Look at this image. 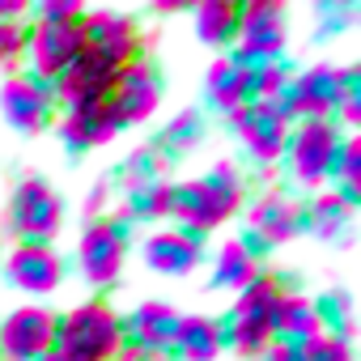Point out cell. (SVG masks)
<instances>
[{
	"instance_id": "2",
	"label": "cell",
	"mask_w": 361,
	"mask_h": 361,
	"mask_svg": "<svg viewBox=\"0 0 361 361\" xmlns=\"http://www.w3.org/2000/svg\"><path fill=\"white\" fill-rule=\"evenodd\" d=\"M340 145H344V132L336 119H298L289 128V140H285V153H281V174L293 196L298 192H323L331 183V170H336V157H340Z\"/></svg>"
},
{
	"instance_id": "8",
	"label": "cell",
	"mask_w": 361,
	"mask_h": 361,
	"mask_svg": "<svg viewBox=\"0 0 361 361\" xmlns=\"http://www.w3.org/2000/svg\"><path fill=\"white\" fill-rule=\"evenodd\" d=\"M0 276L22 298H51L68 281V255L56 243H9L0 255Z\"/></svg>"
},
{
	"instance_id": "6",
	"label": "cell",
	"mask_w": 361,
	"mask_h": 361,
	"mask_svg": "<svg viewBox=\"0 0 361 361\" xmlns=\"http://www.w3.org/2000/svg\"><path fill=\"white\" fill-rule=\"evenodd\" d=\"M238 217H243V234L238 238L247 247H255L259 255L281 251L293 238H302V196H293L281 183H268V188L251 192Z\"/></svg>"
},
{
	"instance_id": "12",
	"label": "cell",
	"mask_w": 361,
	"mask_h": 361,
	"mask_svg": "<svg viewBox=\"0 0 361 361\" xmlns=\"http://www.w3.org/2000/svg\"><path fill=\"white\" fill-rule=\"evenodd\" d=\"M161 98H166V77H161L157 60L140 56V60H132V64H123V68L115 73L106 102H111V111L119 115V123H123V132H128V128L149 123V119L157 115Z\"/></svg>"
},
{
	"instance_id": "4",
	"label": "cell",
	"mask_w": 361,
	"mask_h": 361,
	"mask_svg": "<svg viewBox=\"0 0 361 361\" xmlns=\"http://www.w3.org/2000/svg\"><path fill=\"white\" fill-rule=\"evenodd\" d=\"M68 221L64 192L47 183L43 174H26L13 183L5 200V234L13 243H56Z\"/></svg>"
},
{
	"instance_id": "37",
	"label": "cell",
	"mask_w": 361,
	"mask_h": 361,
	"mask_svg": "<svg viewBox=\"0 0 361 361\" xmlns=\"http://www.w3.org/2000/svg\"><path fill=\"white\" fill-rule=\"evenodd\" d=\"M90 5H81V0H39V5H30V22H81Z\"/></svg>"
},
{
	"instance_id": "17",
	"label": "cell",
	"mask_w": 361,
	"mask_h": 361,
	"mask_svg": "<svg viewBox=\"0 0 361 361\" xmlns=\"http://www.w3.org/2000/svg\"><path fill=\"white\" fill-rule=\"evenodd\" d=\"M178 323H183V310H178V306H170L166 298H145L140 306H132L123 314V348L170 357Z\"/></svg>"
},
{
	"instance_id": "41",
	"label": "cell",
	"mask_w": 361,
	"mask_h": 361,
	"mask_svg": "<svg viewBox=\"0 0 361 361\" xmlns=\"http://www.w3.org/2000/svg\"><path fill=\"white\" fill-rule=\"evenodd\" d=\"M115 361H170V357H153V353H136V348H123Z\"/></svg>"
},
{
	"instance_id": "39",
	"label": "cell",
	"mask_w": 361,
	"mask_h": 361,
	"mask_svg": "<svg viewBox=\"0 0 361 361\" xmlns=\"http://www.w3.org/2000/svg\"><path fill=\"white\" fill-rule=\"evenodd\" d=\"M0 22H30V0H0Z\"/></svg>"
},
{
	"instance_id": "5",
	"label": "cell",
	"mask_w": 361,
	"mask_h": 361,
	"mask_svg": "<svg viewBox=\"0 0 361 361\" xmlns=\"http://www.w3.org/2000/svg\"><path fill=\"white\" fill-rule=\"evenodd\" d=\"M128 255H132V230L115 213H106V217L81 226L77 247H73V268L94 289V298H102L106 289H115L123 281Z\"/></svg>"
},
{
	"instance_id": "15",
	"label": "cell",
	"mask_w": 361,
	"mask_h": 361,
	"mask_svg": "<svg viewBox=\"0 0 361 361\" xmlns=\"http://www.w3.org/2000/svg\"><path fill=\"white\" fill-rule=\"evenodd\" d=\"M85 56L81 43V22H30V39H26V73H35L39 81H56L60 73H68L77 60Z\"/></svg>"
},
{
	"instance_id": "33",
	"label": "cell",
	"mask_w": 361,
	"mask_h": 361,
	"mask_svg": "<svg viewBox=\"0 0 361 361\" xmlns=\"http://www.w3.org/2000/svg\"><path fill=\"white\" fill-rule=\"evenodd\" d=\"M26 39H30V22H0V68L5 73L26 68Z\"/></svg>"
},
{
	"instance_id": "9",
	"label": "cell",
	"mask_w": 361,
	"mask_h": 361,
	"mask_svg": "<svg viewBox=\"0 0 361 361\" xmlns=\"http://www.w3.org/2000/svg\"><path fill=\"white\" fill-rule=\"evenodd\" d=\"M226 128H230L238 153L247 157V166H255V170H276L293 123H289L272 102H247V106H238V111L226 119Z\"/></svg>"
},
{
	"instance_id": "31",
	"label": "cell",
	"mask_w": 361,
	"mask_h": 361,
	"mask_svg": "<svg viewBox=\"0 0 361 361\" xmlns=\"http://www.w3.org/2000/svg\"><path fill=\"white\" fill-rule=\"evenodd\" d=\"M353 213L361 209V136L344 132V145H340V157H336V170H331V183H327Z\"/></svg>"
},
{
	"instance_id": "13",
	"label": "cell",
	"mask_w": 361,
	"mask_h": 361,
	"mask_svg": "<svg viewBox=\"0 0 361 361\" xmlns=\"http://www.w3.org/2000/svg\"><path fill=\"white\" fill-rule=\"evenodd\" d=\"M60 310L51 306H13L0 314V361H43L56 348Z\"/></svg>"
},
{
	"instance_id": "27",
	"label": "cell",
	"mask_w": 361,
	"mask_h": 361,
	"mask_svg": "<svg viewBox=\"0 0 361 361\" xmlns=\"http://www.w3.org/2000/svg\"><path fill=\"white\" fill-rule=\"evenodd\" d=\"M234 30H238V0H200V5H192V35L217 56L234 47Z\"/></svg>"
},
{
	"instance_id": "38",
	"label": "cell",
	"mask_w": 361,
	"mask_h": 361,
	"mask_svg": "<svg viewBox=\"0 0 361 361\" xmlns=\"http://www.w3.org/2000/svg\"><path fill=\"white\" fill-rule=\"evenodd\" d=\"M111 204H115V183L111 178H94V183L85 188V200H81V217L98 221V217L111 213Z\"/></svg>"
},
{
	"instance_id": "14",
	"label": "cell",
	"mask_w": 361,
	"mask_h": 361,
	"mask_svg": "<svg viewBox=\"0 0 361 361\" xmlns=\"http://www.w3.org/2000/svg\"><path fill=\"white\" fill-rule=\"evenodd\" d=\"M209 259V243L188 234V230H178V226H157L140 238V264L166 281H183L192 272H200Z\"/></svg>"
},
{
	"instance_id": "11",
	"label": "cell",
	"mask_w": 361,
	"mask_h": 361,
	"mask_svg": "<svg viewBox=\"0 0 361 361\" xmlns=\"http://www.w3.org/2000/svg\"><path fill=\"white\" fill-rule=\"evenodd\" d=\"M0 119H5V128L18 132V136H43L56 123L51 85L39 81L26 68L5 73V81H0Z\"/></svg>"
},
{
	"instance_id": "26",
	"label": "cell",
	"mask_w": 361,
	"mask_h": 361,
	"mask_svg": "<svg viewBox=\"0 0 361 361\" xmlns=\"http://www.w3.org/2000/svg\"><path fill=\"white\" fill-rule=\"evenodd\" d=\"M226 357V340H221V319L217 314H183L170 348V361H221Z\"/></svg>"
},
{
	"instance_id": "1",
	"label": "cell",
	"mask_w": 361,
	"mask_h": 361,
	"mask_svg": "<svg viewBox=\"0 0 361 361\" xmlns=\"http://www.w3.org/2000/svg\"><path fill=\"white\" fill-rule=\"evenodd\" d=\"M247 196H251V188H247L243 161L217 157L204 174L174 178L170 183V226H178V230H188V234L209 243L230 221H238Z\"/></svg>"
},
{
	"instance_id": "3",
	"label": "cell",
	"mask_w": 361,
	"mask_h": 361,
	"mask_svg": "<svg viewBox=\"0 0 361 361\" xmlns=\"http://www.w3.org/2000/svg\"><path fill=\"white\" fill-rule=\"evenodd\" d=\"M56 353L68 361H115L123 353V310L111 298H85L60 310Z\"/></svg>"
},
{
	"instance_id": "30",
	"label": "cell",
	"mask_w": 361,
	"mask_h": 361,
	"mask_svg": "<svg viewBox=\"0 0 361 361\" xmlns=\"http://www.w3.org/2000/svg\"><path fill=\"white\" fill-rule=\"evenodd\" d=\"M243 64H247V98L251 102H272L285 90V81L293 77V60L289 56H264V60L243 56Z\"/></svg>"
},
{
	"instance_id": "19",
	"label": "cell",
	"mask_w": 361,
	"mask_h": 361,
	"mask_svg": "<svg viewBox=\"0 0 361 361\" xmlns=\"http://www.w3.org/2000/svg\"><path fill=\"white\" fill-rule=\"evenodd\" d=\"M170 183L174 178H149V183H115V217L128 230H157L170 221Z\"/></svg>"
},
{
	"instance_id": "20",
	"label": "cell",
	"mask_w": 361,
	"mask_h": 361,
	"mask_svg": "<svg viewBox=\"0 0 361 361\" xmlns=\"http://www.w3.org/2000/svg\"><path fill=\"white\" fill-rule=\"evenodd\" d=\"M111 81H115V68L81 56L68 73H60L51 81V98H56V115L60 111H77V106H98L111 98Z\"/></svg>"
},
{
	"instance_id": "23",
	"label": "cell",
	"mask_w": 361,
	"mask_h": 361,
	"mask_svg": "<svg viewBox=\"0 0 361 361\" xmlns=\"http://www.w3.org/2000/svg\"><path fill=\"white\" fill-rule=\"evenodd\" d=\"M204 102H209V111H217L221 119H230L238 106L251 102V98H247V64H243L238 51H221V56L209 60V68H204ZM209 111H204V115H209Z\"/></svg>"
},
{
	"instance_id": "40",
	"label": "cell",
	"mask_w": 361,
	"mask_h": 361,
	"mask_svg": "<svg viewBox=\"0 0 361 361\" xmlns=\"http://www.w3.org/2000/svg\"><path fill=\"white\" fill-rule=\"evenodd\" d=\"M255 361H302V353H298V348H289V344H268Z\"/></svg>"
},
{
	"instance_id": "25",
	"label": "cell",
	"mask_w": 361,
	"mask_h": 361,
	"mask_svg": "<svg viewBox=\"0 0 361 361\" xmlns=\"http://www.w3.org/2000/svg\"><path fill=\"white\" fill-rule=\"evenodd\" d=\"M268 331H272V344H289V348H302L306 340H314L319 336V314H314L310 293L285 289L281 302L268 314Z\"/></svg>"
},
{
	"instance_id": "35",
	"label": "cell",
	"mask_w": 361,
	"mask_h": 361,
	"mask_svg": "<svg viewBox=\"0 0 361 361\" xmlns=\"http://www.w3.org/2000/svg\"><path fill=\"white\" fill-rule=\"evenodd\" d=\"M336 123H340V132H353L361 123V73L353 64H344V98L336 106Z\"/></svg>"
},
{
	"instance_id": "36",
	"label": "cell",
	"mask_w": 361,
	"mask_h": 361,
	"mask_svg": "<svg viewBox=\"0 0 361 361\" xmlns=\"http://www.w3.org/2000/svg\"><path fill=\"white\" fill-rule=\"evenodd\" d=\"M302 361H357V348H353V340H336V336H314V340H306L302 348Z\"/></svg>"
},
{
	"instance_id": "34",
	"label": "cell",
	"mask_w": 361,
	"mask_h": 361,
	"mask_svg": "<svg viewBox=\"0 0 361 361\" xmlns=\"http://www.w3.org/2000/svg\"><path fill=\"white\" fill-rule=\"evenodd\" d=\"M314 22H319V39H336V35H344L357 22V5L353 0H319Z\"/></svg>"
},
{
	"instance_id": "16",
	"label": "cell",
	"mask_w": 361,
	"mask_h": 361,
	"mask_svg": "<svg viewBox=\"0 0 361 361\" xmlns=\"http://www.w3.org/2000/svg\"><path fill=\"white\" fill-rule=\"evenodd\" d=\"M285 47H289V9L281 0H247V5H238V30H234L230 51L264 60V56H285Z\"/></svg>"
},
{
	"instance_id": "42",
	"label": "cell",
	"mask_w": 361,
	"mask_h": 361,
	"mask_svg": "<svg viewBox=\"0 0 361 361\" xmlns=\"http://www.w3.org/2000/svg\"><path fill=\"white\" fill-rule=\"evenodd\" d=\"M43 361H68V357H64V353H56V348H51V353H47V357H43Z\"/></svg>"
},
{
	"instance_id": "22",
	"label": "cell",
	"mask_w": 361,
	"mask_h": 361,
	"mask_svg": "<svg viewBox=\"0 0 361 361\" xmlns=\"http://www.w3.org/2000/svg\"><path fill=\"white\" fill-rule=\"evenodd\" d=\"M353 217L357 213L331 188L302 196V234L314 238V243H323V247H344L353 238Z\"/></svg>"
},
{
	"instance_id": "18",
	"label": "cell",
	"mask_w": 361,
	"mask_h": 361,
	"mask_svg": "<svg viewBox=\"0 0 361 361\" xmlns=\"http://www.w3.org/2000/svg\"><path fill=\"white\" fill-rule=\"evenodd\" d=\"M51 128H56V140L64 145V153H73V157L98 153V149H106L115 136H123V123H119V115L111 111V102L60 111Z\"/></svg>"
},
{
	"instance_id": "24",
	"label": "cell",
	"mask_w": 361,
	"mask_h": 361,
	"mask_svg": "<svg viewBox=\"0 0 361 361\" xmlns=\"http://www.w3.org/2000/svg\"><path fill=\"white\" fill-rule=\"evenodd\" d=\"M204 140H209V115H204V106H183V111H174V115L157 128L153 149H157L170 166H178V161H188L192 153H200Z\"/></svg>"
},
{
	"instance_id": "32",
	"label": "cell",
	"mask_w": 361,
	"mask_h": 361,
	"mask_svg": "<svg viewBox=\"0 0 361 361\" xmlns=\"http://www.w3.org/2000/svg\"><path fill=\"white\" fill-rule=\"evenodd\" d=\"M170 161L153 149V140L149 145H136L119 166H115V178L111 183H149V178H170Z\"/></svg>"
},
{
	"instance_id": "7",
	"label": "cell",
	"mask_w": 361,
	"mask_h": 361,
	"mask_svg": "<svg viewBox=\"0 0 361 361\" xmlns=\"http://www.w3.org/2000/svg\"><path fill=\"white\" fill-rule=\"evenodd\" d=\"M340 98H344V64L319 60V64L298 68L285 81V90L272 98V106L289 123H298V119H336Z\"/></svg>"
},
{
	"instance_id": "28",
	"label": "cell",
	"mask_w": 361,
	"mask_h": 361,
	"mask_svg": "<svg viewBox=\"0 0 361 361\" xmlns=\"http://www.w3.org/2000/svg\"><path fill=\"white\" fill-rule=\"evenodd\" d=\"M289 285L272 272V268H264L247 289H238L234 298H230V310L226 314H238V319H255V323H268V314H272V306L281 302V293H285Z\"/></svg>"
},
{
	"instance_id": "21",
	"label": "cell",
	"mask_w": 361,
	"mask_h": 361,
	"mask_svg": "<svg viewBox=\"0 0 361 361\" xmlns=\"http://www.w3.org/2000/svg\"><path fill=\"white\" fill-rule=\"evenodd\" d=\"M209 289H217V293H238V289H247L259 272H264V255L255 251V247H247L238 234L234 238H221L213 251H209Z\"/></svg>"
},
{
	"instance_id": "10",
	"label": "cell",
	"mask_w": 361,
	"mask_h": 361,
	"mask_svg": "<svg viewBox=\"0 0 361 361\" xmlns=\"http://www.w3.org/2000/svg\"><path fill=\"white\" fill-rule=\"evenodd\" d=\"M81 43H85V56L106 64V68H123L132 60L145 56V30L132 13L123 9H85L81 18Z\"/></svg>"
},
{
	"instance_id": "29",
	"label": "cell",
	"mask_w": 361,
	"mask_h": 361,
	"mask_svg": "<svg viewBox=\"0 0 361 361\" xmlns=\"http://www.w3.org/2000/svg\"><path fill=\"white\" fill-rule=\"evenodd\" d=\"M314 302V314H319V331L323 336H336V340H353L357 336V302L348 289H323L310 298Z\"/></svg>"
}]
</instances>
